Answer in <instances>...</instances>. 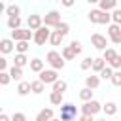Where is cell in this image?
I'll return each instance as SVG.
<instances>
[{"instance_id": "obj_1", "label": "cell", "mask_w": 121, "mask_h": 121, "mask_svg": "<svg viewBox=\"0 0 121 121\" xmlns=\"http://www.w3.org/2000/svg\"><path fill=\"white\" fill-rule=\"evenodd\" d=\"M45 60H47V64H49L53 70H62V68H64V59H62V55H60L59 51H55V49H51V51L45 55Z\"/></svg>"}, {"instance_id": "obj_2", "label": "cell", "mask_w": 121, "mask_h": 121, "mask_svg": "<svg viewBox=\"0 0 121 121\" xmlns=\"http://www.w3.org/2000/svg\"><path fill=\"white\" fill-rule=\"evenodd\" d=\"M76 115H78V108L70 102H64L60 106V121H76Z\"/></svg>"}, {"instance_id": "obj_3", "label": "cell", "mask_w": 121, "mask_h": 121, "mask_svg": "<svg viewBox=\"0 0 121 121\" xmlns=\"http://www.w3.org/2000/svg\"><path fill=\"white\" fill-rule=\"evenodd\" d=\"M32 38H34V30H30V28L11 30V40H13V42H30Z\"/></svg>"}, {"instance_id": "obj_4", "label": "cell", "mask_w": 121, "mask_h": 121, "mask_svg": "<svg viewBox=\"0 0 121 121\" xmlns=\"http://www.w3.org/2000/svg\"><path fill=\"white\" fill-rule=\"evenodd\" d=\"M51 32L53 30H49V26H42V28H38L36 32H34V43L36 45H45V42H49V38H51Z\"/></svg>"}, {"instance_id": "obj_5", "label": "cell", "mask_w": 121, "mask_h": 121, "mask_svg": "<svg viewBox=\"0 0 121 121\" xmlns=\"http://www.w3.org/2000/svg\"><path fill=\"white\" fill-rule=\"evenodd\" d=\"M98 112H102V104L98 100H89V102H83L81 106V113H87V115H96Z\"/></svg>"}, {"instance_id": "obj_6", "label": "cell", "mask_w": 121, "mask_h": 121, "mask_svg": "<svg viewBox=\"0 0 121 121\" xmlns=\"http://www.w3.org/2000/svg\"><path fill=\"white\" fill-rule=\"evenodd\" d=\"M59 23H62V21H60V13H59L57 9H51V11L45 13V17H43V25H45V26H53V28H57Z\"/></svg>"}, {"instance_id": "obj_7", "label": "cell", "mask_w": 121, "mask_h": 121, "mask_svg": "<svg viewBox=\"0 0 121 121\" xmlns=\"http://www.w3.org/2000/svg\"><path fill=\"white\" fill-rule=\"evenodd\" d=\"M91 43H93V47L95 49H98V51H106L108 47V40H106V36H102V34H98V32H95V34H91Z\"/></svg>"}, {"instance_id": "obj_8", "label": "cell", "mask_w": 121, "mask_h": 121, "mask_svg": "<svg viewBox=\"0 0 121 121\" xmlns=\"http://www.w3.org/2000/svg\"><path fill=\"white\" fill-rule=\"evenodd\" d=\"M108 38H110V42L112 43H121V25H115V23H112L110 26H108Z\"/></svg>"}, {"instance_id": "obj_9", "label": "cell", "mask_w": 121, "mask_h": 121, "mask_svg": "<svg viewBox=\"0 0 121 121\" xmlns=\"http://www.w3.org/2000/svg\"><path fill=\"white\" fill-rule=\"evenodd\" d=\"M26 25H28V28L30 30H38V28H42L43 26V17L42 15H38V13H32V15H28V19H26Z\"/></svg>"}, {"instance_id": "obj_10", "label": "cell", "mask_w": 121, "mask_h": 121, "mask_svg": "<svg viewBox=\"0 0 121 121\" xmlns=\"http://www.w3.org/2000/svg\"><path fill=\"white\" fill-rule=\"evenodd\" d=\"M38 79H40V81H43L45 85H47V83H51V85H53V83L59 79V76H57V70H53V68H51V70H42Z\"/></svg>"}, {"instance_id": "obj_11", "label": "cell", "mask_w": 121, "mask_h": 121, "mask_svg": "<svg viewBox=\"0 0 121 121\" xmlns=\"http://www.w3.org/2000/svg\"><path fill=\"white\" fill-rule=\"evenodd\" d=\"M13 49H15V42H13L11 38H4V40H0V51H2V55L11 53Z\"/></svg>"}, {"instance_id": "obj_12", "label": "cell", "mask_w": 121, "mask_h": 121, "mask_svg": "<svg viewBox=\"0 0 121 121\" xmlns=\"http://www.w3.org/2000/svg\"><path fill=\"white\" fill-rule=\"evenodd\" d=\"M98 85H100V76L98 74H91V76L85 78V87L95 91V89H98Z\"/></svg>"}, {"instance_id": "obj_13", "label": "cell", "mask_w": 121, "mask_h": 121, "mask_svg": "<svg viewBox=\"0 0 121 121\" xmlns=\"http://www.w3.org/2000/svg\"><path fill=\"white\" fill-rule=\"evenodd\" d=\"M28 93H32L30 81H19V85H17V95H19V96H26Z\"/></svg>"}, {"instance_id": "obj_14", "label": "cell", "mask_w": 121, "mask_h": 121, "mask_svg": "<svg viewBox=\"0 0 121 121\" xmlns=\"http://www.w3.org/2000/svg\"><path fill=\"white\" fill-rule=\"evenodd\" d=\"M117 8V0H100V4H98V9H102V11H113Z\"/></svg>"}, {"instance_id": "obj_15", "label": "cell", "mask_w": 121, "mask_h": 121, "mask_svg": "<svg viewBox=\"0 0 121 121\" xmlns=\"http://www.w3.org/2000/svg\"><path fill=\"white\" fill-rule=\"evenodd\" d=\"M49 102H51L53 106H62V104H64V96H62V93L51 91V95H49Z\"/></svg>"}, {"instance_id": "obj_16", "label": "cell", "mask_w": 121, "mask_h": 121, "mask_svg": "<svg viewBox=\"0 0 121 121\" xmlns=\"http://www.w3.org/2000/svg\"><path fill=\"white\" fill-rule=\"evenodd\" d=\"M53 115H55V113H53V110H51V108H43V110L36 115V121H51V119H53Z\"/></svg>"}, {"instance_id": "obj_17", "label": "cell", "mask_w": 121, "mask_h": 121, "mask_svg": "<svg viewBox=\"0 0 121 121\" xmlns=\"http://www.w3.org/2000/svg\"><path fill=\"white\" fill-rule=\"evenodd\" d=\"M87 17H89V21L91 23H95V25H100V17H102V9H91L89 13H87Z\"/></svg>"}, {"instance_id": "obj_18", "label": "cell", "mask_w": 121, "mask_h": 121, "mask_svg": "<svg viewBox=\"0 0 121 121\" xmlns=\"http://www.w3.org/2000/svg\"><path fill=\"white\" fill-rule=\"evenodd\" d=\"M13 64H15V66H19V68H23V66L30 64V60L26 59V55H25V53H17V55H15V59H13Z\"/></svg>"}, {"instance_id": "obj_19", "label": "cell", "mask_w": 121, "mask_h": 121, "mask_svg": "<svg viewBox=\"0 0 121 121\" xmlns=\"http://www.w3.org/2000/svg\"><path fill=\"white\" fill-rule=\"evenodd\" d=\"M106 68V60L102 59V57H98V59H93V72H96V74H100L102 70Z\"/></svg>"}, {"instance_id": "obj_20", "label": "cell", "mask_w": 121, "mask_h": 121, "mask_svg": "<svg viewBox=\"0 0 121 121\" xmlns=\"http://www.w3.org/2000/svg\"><path fill=\"white\" fill-rule=\"evenodd\" d=\"M30 70H32V72H36V74H40L42 70H45V68H43V60H42V59H38V57H36V59H32V60H30Z\"/></svg>"}, {"instance_id": "obj_21", "label": "cell", "mask_w": 121, "mask_h": 121, "mask_svg": "<svg viewBox=\"0 0 121 121\" xmlns=\"http://www.w3.org/2000/svg\"><path fill=\"white\" fill-rule=\"evenodd\" d=\"M30 85H32V93H34V95H42V93L45 91V83H43V81H40V79L30 81Z\"/></svg>"}, {"instance_id": "obj_22", "label": "cell", "mask_w": 121, "mask_h": 121, "mask_svg": "<svg viewBox=\"0 0 121 121\" xmlns=\"http://www.w3.org/2000/svg\"><path fill=\"white\" fill-rule=\"evenodd\" d=\"M102 112L106 115H115L117 113V104L115 102H106V104H102Z\"/></svg>"}, {"instance_id": "obj_23", "label": "cell", "mask_w": 121, "mask_h": 121, "mask_svg": "<svg viewBox=\"0 0 121 121\" xmlns=\"http://www.w3.org/2000/svg\"><path fill=\"white\" fill-rule=\"evenodd\" d=\"M60 55H62V59H64V60H74V59L78 57V55L72 51V47H70V45H64V47H62V51H60Z\"/></svg>"}, {"instance_id": "obj_24", "label": "cell", "mask_w": 121, "mask_h": 121, "mask_svg": "<svg viewBox=\"0 0 121 121\" xmlns=\"http://www.w3.org/2000/svg\"><path fill=\"white\" fill-rule=\"evenodd\" d=\"M9 76H11V79H15V81H21L23 79V68H19V66H11L9 68Z\"/></svg>"}, {"instance_id": "obj_25", "label": "cell", "mask_w": 121, "mask_h": 121, "mask_svg": "<svg viewBox=\"0 0 121 121\" xmlns=\"http://www.w3.org/2000/svg\"><path fill=\"white\" fill-rule=\"evenodd\" d=\"M21 25H23L21 17H8V26H9L11 30H17V28H21Z\"/></svg>"}, {"instance_id": "obj_26", "label": "cell", "mask_w": 121, "mask_h": 121, "mask_svg": "<svg viewBox=\"0 0 121 121\" xmlns=\"http://www.w3.org/2000/svg\"><path fill=\"white\" fill-rule=\"evenodd\" d=\"M115 57H117V51H115L113 47H108V49L104 51V55H102V59H104V60H106L108 64H110V62H112V60H113Z\"/></svg>"}, {"instance_id": "obj_27", "label": "cell", "mask_w": 121, "mask_h": 121, "mask_svg": "<svg viewBox=\"0 0 121 121\" xmlns=\"http://www.w3.org/2000/svg\"><path fill=\"white\" fill-rule=\"evenodd\" d=\"M66 89H68V83H66L64 79H57V81L53 83V91H57V93H62V95H64Z\"/></svg>"}, {"instance_id": "obj_28", "label": "cell", "mask_w": 121, "mask_h": 121, "mask_svg": "<svg viewBox=\"0 0 121 121\" xmlns=\"http://www.w3.org/2000/svg\"><path fill=\"white\" fill-rule=\"evenodd\" d=\"M79 98H81L83 102H89V100H93V89H89V87H83V89L79 91Z\"/></svg>"}, {"instance_id": "obj_29", "label": "cell", "mask_w": 121, "mask_h": 121, "mask_svg": "<svg viewBox=\"0 0 121 121\" xmlns=\"http://www.w3.org/2000/svg\"><path fill=\"white\" fill-rule=\"evenodd\" d=\"M19 13H21V8H19L17 4H11V6H8V9H6V15H8V17H19Z\"/></svg>"}, {"instance_id": "obj_30", "label": "cell", "mask_w": 121, "mask_h": 121, "mask_svg": "<svg viewBox=\"0 0 121 121\" xmlns=\"http://www.w3.org/2000/svg\"><path fill=\"white\" fill-rule=\"evenodd\" d=\"M62 38H64L62 34H59L57 30H53V32H51V38H49V43H51V45H60V43H62Z\"/></svg>"}, {"instance_id": "obj_31", "label": "cell", "mask_w": 121, "mask_h": 121, "mask_svg": "<svg viewBox=\"0 0 121 121\" xmlns=\"http://www.w3.org/2000/svg\"><path fill=\"white\" fill-rule=\"evenodd\" d=\"M28 47H30L28 42H15V51H17V53H25V55H26Z\"/></svg>"}, {"instance_id": "obj_32", "label": "cell", "mask_w": 121, "mask_h": 121, "mask_svg": "<svg viewBox=\"0 0 121 121\" xmlns=\"http://www.w3.org/2000/svg\"><path fill=\"white\" fill-rule=\"evenodd\" d=\"M55 30H57L59 34H62V36H66V34L70 32V25L62 21V23H59V25H57V28H55Z\"/></svg>"}, {"instance_id": "obj_33", "label": "cell", "mask_w": 121, "mask_h": 121, "mask_svg": "<svg viewBox=\"0 0 121 121\" xmlns=\"http://www.w3.org/2000/svg\"><path fill=\"white\" fill-rule=\"evenodd\" d=\"M113 72H115V70H113L112 66H106V68H104V70H102V72H100L98 76H100V79H112Z\"/></svg>"}, {"instance_id": "obj_34", "label": "cell", "mask_w": 121, "mask_h": 121, "mask_svg": "<svg viewBox=\"0 0 121 121\" xmlns=\"http://www.w3.org/2000/svg\"><path fill=\"white\" fill-rule=\"evenodd\" d=\"M70 47H72V51H74L76 55H79V53L83 51V45H81V42H78V40H72V42H70Z\"/></svg>"}, {"instance_id": "obj_35", "label": "cell", "mask_w": 121, "mask_h": 121, "mask_svg": "<svg viewBox=\"0 0 121 121\" xmlns=\"http://www.w3.org/2000/svg\"><path fill=\"white\" fill-rule=\"evenodd\" d=\"M110 81H112V85H115V87H121V70H115Z\"/></svg>"}, {"instance_id": "obj_36", "label": "cell", "mask_w": 121, "mask_h": 121, "mask_svg": "<svg viewBox=\"0 0 121 121\" xmlns=\"http://www.w3.org/2000/svg\"><path fill=\"white\" fill-rule=\"evenodd\" d=\"M112 23L121 25V9H119V8H115V9L112 11Z\"/></svg>"}, {"instance_id": "obj_37", "label": "cell", "mask_w": 121, "mask_h": 121, "mask_svg": "<svg viewBox=\"0 0 121 121\" xmlns=\"http://www.w3.org/2000/svg\"><path fill=\"white\" fill-rule=\"evenodd\" d=\"M79 68H81V70H89V68H93V59H91V57H85V59L81 60Z\"/></svg>"}, {"instance_id": "obj_38", "label": "cell", "mask_w": 121, "mask_h": 121, "mask_svg": "<svg viewBox=\"0 0 121 121\" xmlns=\"http://www.w3.org/2000/svg\"><path fill=\"white\" fill-rule=\"evenodd\" d=\"M11 81V76H9V72H0V85H8Z\"/></svg>"}, {"instance_id": "obj_39", "label": "cell", "mask_w": 121, "mask_h": 121, "mask_svg": "<svg viewBox=\"0 0 121 121\" xmlns=\"http://www.w3.org/2000/svg\"><path fill=\"white\" fill-rule=\"evenodd\" d=\"M110 21H112V13H110V11H102L100 25H110Z\"/></svg>"}, {"instance_id": "obj_40", "label": "cell", "mask_w": 121, "mask_h": 121, "mask_svg": "<svg viewBox=\"0 0 121 121\" xmlns=\"http://www.w3.org/2000/svg\"><path fill=\"white\" fill-rule=\"evenodd\" d=\"M108 66H112L113 70H121V55H117V57H115V59H113Z\"/></svg>"}, {"instance_id": "obj_41", "label": "cell", "mask_w": 121, "mask_h": 121, "mask_svg": "<svg viewBox=\"0 0 121 121\" xmlns=\"http://www.w3.org/2000/svg\"><path fill=\"white\" fill-rule=\"evenodd\" d=\"M11 121H26V115H25L23 112H15V113L11 115Z\"/></svg>"}, {"instance_id": "obj_42", "label": "cell", "mask_w": 121, "mask_h": 121, "mask_svg": "<svg viewBox=\"0 0 121 121\" xmlns=\"http://www.w3.org/2000/svg\"><path fill=\"white\" fill-rule=\"evenodd\" d=\"M6 68H8V60L6 57H0V72H8Z\"/></svg>"}, {"instance_id": "obj_43", "label": "cell", "mask_w": 121, "mask_h": 121, "mask_svg": "<svg viewBox=\"0 0 121 121\" xmlns=\"http://www.w3.org/2000/svg\"><path fill=\"white\" fill-rule=\"evenodd\" d=\"M93 117H95V115H87V113H81V115L78 117V121H95Z\"/></svg>"}, {"instance_id": "obj_44", "label": "cell", "mask_w": 121, "mask_h": 121, "mask_svg": "<svg viewBox=\"0 0 121 121\" xmlns=\"http://www.w3.org/2000/svg\"><path fill=\"white\" fill-rule=\"evenodd\" d=\"M60 4H62L64 8H72V6L76 4V0H60Z\"/></svg>"}, {"instance_id": "obj_45", "label": "cell", "mask_w": 121, "mask_h": 121, "mask_svg": "<svg viewBox=\"0 0 121 121\" xmlns=\"http://www.w3.org/2000/svg\"><path fill=\"white\" fill-rule=\"evenodd\" d=\"M0 121H11V117H8V113H0Z\"/></svg>"}, {"instance_id": "obj_46", "label": "cell", "mask_w": 121, "mask_h": 121, "mask_svg": "<svg viewBox=\"0 0 121 121\" xmlns=\"http://www.w3.org/2000/svg\"><path fill=\"white\" fill-rule=\"evenodd\" d=\"M89 4H100V0H87Z\"/></svg>"}, {"instance_id": "obj_47", "label": "cell", "mask_w": 121, "mask_h": 121, "mask_svg": "<svg viewBox=\"0 0 121 121\" xmlns=\"http://www.w3.org/2000/svg\"><path fill=\"white\" fill-rule=\"evenodd\" d=\"M96 121H106V117H104V119H96Z\"/></svg>"}, {"instance_id": "obj_48", "label": "cell", "mask_w": 121, "mask_h": 121, "mask_svg": "<svg viewBox=\"0 0 121 121\" xmlns=\"http://www.w3.org/2000/svg\"><path fill=\"white\" fill-rule=\"evenodd\" d=\"M51 121H60V119H55V117H53V119H51Z\"/></svg>"}, {"instance_id": "obj_49", "label": "cell", "mask_w": 121, "mask_h": 121, "mask_svg": "<svg viewBox=\"0 0 121 121\" xmlns=\"http://www.w3.org/2000/svg\"><path fill=\"white\" fill-rule=\"evenodd\" d=\"M55 2H60V0H55Z\"/></svg>"}]
</instances>
